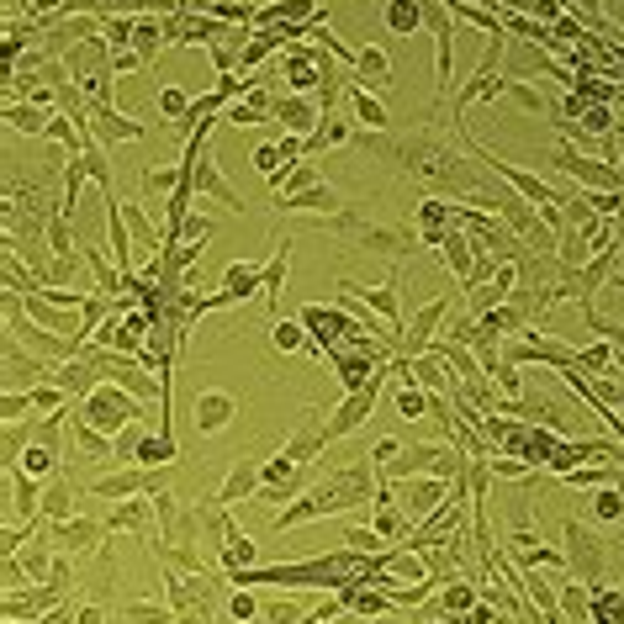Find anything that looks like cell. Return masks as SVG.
Instances as JSON below:
<instances>
[{"label": "cell", "mask_w": 624, "mask_h": 624, "mask_svg": "<svg viewBox=\"0 0 624 624\" xmlns=\"http://www.w3.org/2000/svg\"><path fill=\"white\" fill-rule=\"evenodd\" d=\"M365 498H376V482H371V466H344L334 482L323 487H307L291 508H281V524L275 529H297L302 519H318V513H344V508H360Z\"/></svg>", "instance_id": "obj_1"}, {"label": "cell", "mask_w": 624, "mask_h": 624, "mask_svg": "<svg viewBox=\"0 0 624 624\" xmlns=\"http://www.w3.org/2000/svg\"><path fill=\"white\" fill-rule=\"evenodd\" d=\"M297 318H302L307 334L318 339V344H312V355H318V360H323V355H334L344 339H355V334H360V328H355V312H339V307H302Z\"/></svg>", "instance_id": "obj_2"}, {"label": "cell", "mask_w": 624, "mask_h": 624, "mask_svg": "<svg viewBox=\"0 0 624 624\" xmlns=\"http://www.w3.org/2000/svg\"><path fill=\"white\" fill-rule=\"evenodd\" d=\"M69 75L85 85L90 106H106V101H112V75H117V69H112V59H106L101 43H85V48L69 53Z\"/></svg>", "instance_id": "obj_3"}, {"label": "cell", "mask_w": 624, "mask_h": 624, "mask_svg": "<svg viewBox=\"0 0 624 624\" xmlns=\"http://www.w3.org/2000/svg\"><path fill=\"white\" fill-rule=\"evenodd\" d=\"M80 413H85L96 429H122V424H133V418H138V402L127 397L117 381H101V387L85 397V408H80Z\"/></svg>", "instance_id": "obj_4"}, {"label": "cell", "mask_w": 624, "mask_h": 624, "mask_svg": "<svg viewBox=\"0 0 624 624\" xmlns=\"http://www.w3.org/2000/svg\"><path fill=\"white\" fill-rule=\"evenodd\" d=\"M64 593H69V587H59V582H32L27 593H22V587H11L6 603H0V614L16 619V624H22V619H27V624H38L48 609H59Z\"/></svg>", "instance_id": "obj_5"}, {"label": "cell", "mask_w": 624, "mask_h": 624, "mask_svg": "<svg viewBox=\"0 0 624 624\" xmlns=\"http://www.w3.org/2000/svg\"><path fill=\"white\" fill-rule=\"evenodd\" d=\"M381 381H387V365H381V371H376L371 381H365L360 392H350V402H344V408H339V413L323 424V439H344L350 429H360L365 418H371V408H376V392H381Z\"/></svg>", "instance_id": "obj_6"}, {"label": "cell", "mask_w": 624, "mask_h": 624, "mask_svg": "<svg viewBox=\"0 0 624 624\" xmlns=\"http://www.w3.org/2000/svg\"><path fill=\"white\" fill-rule=\"evenodd\" d=\"M164 482H170V471H164V466H143V471H112V476H101V482H90V492H96V498H133V492H154V498H159V492H164Z\"/></svg>", "instance_id": "obj_7"}, {"label": "cell", "mask_w": 624, "mask_h": 624, "mask_svg": "<svg viewBox=\"0 0 624 624\" xmlns=\"http://www.w3.org/2000/svg\"><path fill=\"white\" fill-rule=\"evenodd\" d=\"M566 561H572V572H582L587 587H598V582H603V545L587 535L577 519L566 524Z\"/></svg>", "instance_id": "obj_8"}, {"label": "cell", "mask_w": 624, "mask_h": 624, "mask_svg": "<svg viewBox=\"0 0 624 624\" xmlns=\"http://www.w3.org/2000/svg\"><path fill=\"white\" fill-rule=\"evenodd\" d=\"M482 603V582H466V577H450L439 593L429 598V614L434 619H471V609Z\"/></svg>", "instance_id": "obj_9"}, {"label": "cell", "mask_w": 624, "mask_h": 624, "mask_svg": "<svg viewBox=\"0 0 624 624\" xmlns=\"http://www.w3.org/2000/svg\"><path fill=\"white\" fill-rule=\"evenodd\" d=\"M339 603L344 614H360V619H381V614H397V603L381 593V587H371L365 577H355L350 587H339Z\"/></svg>", "instance_id": "obj_10"}, {"label": "cell", "mask_w": 624, "mask_h": 624, "mask_svg": "<svg viewBox=\"0 0 624 624\" xmlns=\"http://www.w3.org/2000/svg\"><path fill=\"white\" fill-rule=\"evenodd\" d=\"M482 159H487V170H492V175H503L508 186L519 191V196H529V201H535V207H556V201H561V191H550L540 175H529V170H513V164L492 159V154H482Z\"/></svg>", "instance_id": "obj_11"}, {"label": "cell", "mask_w": 624, "mask_h": 624, "mask_svg": "<svg viewBox=\"0 0 624 624\" xmlns=\"http://www.w3.org/2000/svg\"><path fill=\"white\" fill-rule=\"evenodd\" d=\"M371 529H376V535L387 540V545H408V535H413V529H408V513H397V508H392V487H387V482L376 487V513H371Z\"/></svg>", "instance_id": "obj_12"}, {"label": "cell", "mask_w": 624, "mask_h": 624, "mask_svg": "<svg viewBox=\"0 0 624 624\" xmlns=\"http://www.w3.org/2000/svg\"><path fill=\"white\" fill-rule=\"evenodd\" d=\"M286 80H291V90H297V96H307V90L312 85H318V90H328V85H334V80H328V64L318 59V53H286Z\"/></svg>", "instance_id": "obj_13"}, {"label": "cell", "mask_w": 624, "mask_h": 624, "mask_svg": "<svg viewBox=\"0 0 624 624\" xmlns=\"http://www.w3.org/2000/svg\"><path fill=\"white\" fill-rule=\"evenodd\" d=\"M101 535H106V524H96V519H59V524H53V545L69 550V556L101 545Z\"/></svg>", "instance_id": "obj_14"}, {"label": "cell", "mask_w": 624, "mask_h": 624, "mask_svg": "<svg viewBox=\"0 0 624 624\" xmlns=\"http://www.w3.org/2000/svg\"><path fill=\"white\" fill-rule=\"evenodd\" d=\"M53 561H59V556H48L43 545H32L27 556L6 561V593H11V587H22V577L27 582H53Z\"/></svg>", "instance_id": "obj_15"}, {"label": "cell", "mask_w": 624, "mask_h": 624, "mask_svg": "<svg viewBox=\"0 0 624 624\" xmlns=\"http://www.w3.org/2000/svg\"><path fill=\"white\" fill-rule=\"evenodd\" d=\"M439 318H445V302H429L424 312H418V318H413L408 328H402V355H408V360H418V355H424V344L434 339Z\"/></svg>", "instance_id": "obj_16"}, {"label": "cell", "mask_w": 624, "mask_h": 624, "mask_svg": "<svg viewBox=\"0 0 624 624\" xmlns=\"http://www.w3.org/2000/svg\"><path fill=\"white\" fill-rule=\"evenodd\" d=\"M556 164H561L566 175H577L582 186H624L619 170H609V164H593V159H582V154H572V149H561Z\"/></svg>", "instance_id": "obj_17"}, {"label": "cell", "mask_w": 624, "mask_h": 624, "mask_svg": "<svg viewBox=\"0 0 624 624\" xmlns=\"http://www.w3.org/2000/svg\"><path fill=\"white\" fill-rule=\"evenodd\" d=\"M260 487H265L260 466H254V461H238V466L228 471V482L217 487V508H233L238 498H249V492H260Z\"/></svg>", "instance_id": "obj_18"}, {"label": "cell", "mask_w": 624, "mask_h": 624, "mask_svg": "<svg viewBox=\"0 0 624 624\" xmlns=\"http://www.w3.org/2000/svg\"><path fill=\"white\" fill-rule=\"evenodd\" d=\"M233 408H238V402H233L228 392H207V397H196V429H201V434H217V429H223L228 418H233Z\"/></svg>", "instance_id": "obj_19"}, {"label": "cell", "mask_w": 624, "mask_h": 624, "mask_svg": "<svg viewBox=\"0 0 624 624\" xmlns=\"http://www.w3.org/2000/svg\"><path fill=\"white\" fill-rule=\"evenodd\" d=\"M355 291V286H350ZM355 297L365 302V307H376L381 318H387L392 328H397V339H402V312H397V275H387L381 286H371V291H355Z\"/></svg>", "instance_id": "obj_20"}, {"label": "cell", "mask_w": 624, "mask_h": 624, "mask_svg": "<svg viewBox=\"0 0 624 624\" xmlns=\"http://www.w3.org/2000/svg\"><path fill=\"white\" fill-rule=\"evenodd\" d=\"M275 207H281V212H328V217H334V212H339V196L328 191V180H318L312 191H302V196H281Z\"/></svg>", "instance_id": "obj_21"}, {"label": "cell", "mask_w": 624, "mask_h": 624, "mask_svg": "<svg viewBox=\"0 0 624 624\" xmlns=\"http://www.w3.org/2000/svg\"><path fill=\"white\" fill-rule=\"evenodd\" d=\"M434 461H439L434 445H408V450H402L397 461H392V476H387V482H413L418 471H434Z\"/></svg>", "instance_id": "obj_22"}, {"label": "cell", "mask_w": 624, "mask_h": 624, "mask_svg": "<svg viewBox=\"0 0 624 624\" xmlns=\"http://www.w3.org/2000/svg\"><path fill=\"white\" fill-rule=\"evenodd\" d=\"M450 487H455V482H445V476H424V482H413V487H408V508L429 519V513L450 498Z\"/></svg>", "instance_id": "obj_23"}, {"label": "cell", "mask_w": 624, "mask_h": 624, "mask_svg": "<svg viewBox=\"0 0 624 624\" xmlns=\"http://www.w3.org/2000/svg\"><path fill=\"white\" fill-rule=\"evenodd\" d=\"M587 624H624V587H593Z\"/></svg>", "instance_id": "obj_24"}, {"label": "cell", "mask_w": 624, "mask_h": 624, "mask_svg": "<svg viewBox=\"0 0 624 624\" xmlns=\"http://www.w3.org/2000/svg\"><path fill=\"white\" fill-rule=\"evenodd\" d=\"M318 112L323 106L318 101H307V96H291V101H275V117H281L286 127H291V138H302L312 122H318Z\"/></svg>", "instance_id": "obj_25"}, {"label": "cell", "mask_w": 624, "mask_h": 624, "mask_svg": "<svg viewBox=\"0 0 624 624\" xmlns=\"http://www.w3.org/2000/svg\"><path fill=\"white\" fill-rule=\"evenodd\" d=\"M90 122H96V133H101V138H122V143L143 138V127H138V122H127V117H117L112 106H90Z\"/></svg>", "instance_id": "obj_26"}, {"label": "cell", "mask_w": 624, "mask_h": 624, "mask_svg": "<svg viewBox=\"0 0 624 624\" xmlns=\"http://www.w3.org/2000/svg\"><path fill=\"white\" fill-rule=\"evenodd\" d=\"M133 461H143V466H170L175 461V439L170 434H149V439H138V450H133Z\"/></svg>", "instance_id": "obj_27"}, {"label": "cell", "mask_w": 624, "mask_h": 624, "mask_svg": "<svg viewBox=\"0 0 624 624\" xmlns=\"http://www.w3.org/2000/svg\"><path fill=\"white\" fill-rule=\"evenodd\" d=\"M122 624H180V609H170V603H127Z\"/></svg>", "instance_id": "obj_28"}, {"label": "cell", "mask_w": 624, "mask_h": 624, "mask_svg": "<svg viewBox=\"0 0 624 624\" xmlns=\"http://www.w3.org/2000/svg\"><path fill=\"white\" fill-rule=\"evenodd\" d=\"M350 106H355V117H360L365 127H371V133H381V127H387V106H381L365 85H355V90H350Z\"/></svg>", "instance_id": "obj_29"}, {"label": "cell", "mask_w": 624, "mask_h": 624, "mask_svg": "<svg viewBox=\"0 0 624 624\" xmlns=\"http://www.w3.org/2000/svg\"><path fill=\"white\" fill-rule=\"evenodd\" d=\"M387 27L402 32V38H408L413 27H424V0H392V6H387Z\"/></svg>", "instance_id": "obj_30"}, {"label": "cell", "mask_w": 624, "mask_h": 624, "mask_svg": "<svg viewBox=\"0 0 624 624\" xmlns=\"http://www.w3.org/2000/svg\"><path fill=\"white\" fill-rule=\"evenodd\" d=\"M260 281H265V270H260V265H233V270H228L223 297H228V302H238V297H249V291L260 286Z\"/></svg>", "instance_id": "obj_31"}, {"label": "cell", "mask_w": 624, "mask_h": 624, "mask_svg": "<svg viewBox=\"0 0 624 624\" xmlns=\"http://www.w3.org/2000/svg\"><path fill=\"white\" fill-rule=\"evenodd\" d=\"M587 603H593V587L587 582H566L561 587V614L566 619H587Z\"/></svg>", "instance_id": "obj_32"}, {"label": "cell", "mask_w": 624, "mask_h": 624, "mask_svg": "<svg viewBox=\"0 0 624 624\" xmlns=\"http://www.w3.org/2000/svg\"><path fill=\"white\" fill-rule=\"evenodd\" d=\"M122 217H127V233H133L138 244H164V233H154V217L143 207H122Z\"/></svg>", "instance_id": "obj_33"}, {"label": "cell", "mask_w": 624, "mask_h": 624, "mask_svg": "<svg viewBox=\"0 0 624 624\" xmlns=\"http://www.w3.org/2000/svg\"><path fill=\"white\" fill-rule=\"evenodd\" d=\"M434 408V392H418V387H408V381H402V392H397V413L402 418H424Z\"/></svg>", "instance_id": "obj_34"}, {"label": "cell", "mask_w": 624, "mask_h": 624, "mask_svg": "<svg viewBox=\"0 0 624 624\" xmlns=\"http://www.w3.org/2000/svg\"><path fill=\"white\" fill-rule=\"evenodd\" d=\"M265 117H275V101L265 96V90H254L249 106H233L228 112V122H265Z\"/></svg>", "instance_id": "obj_35"}, {"label": "cell", "mask_w": 624, "mask_h": 624, "mask_svg": "<svg viewBox=\"0 0 624 624\" xmlns=\"http://www.w3.org/2000/svg\"><path fill=\"white\" fill-rule=\"evenodd\" d=\"M217 566H223V572H244V566H254V540H244V535L228 540V545H223V561H217Z\"/></svg>", "instance_id": "obj_36"}, {"label": "cell", "mask_w": 624, "mask_h": 624, "mask_svg": "<svg viewBox=\"0 0 624 624\" xmlns=\"http://www.w3.org/2000/svg\"><path fill=\"white\" fill-rule=\"evenodd\" d=\"M106 529H149V503H122L112 519H106Z\"/></svg>", "instance_id": "obj_37"}, {"label": "cell", "mask_w": 624, "mask_h": 624, "mask_svg": "<svg viewBox=\"0 0 624 624\" xmlns=\"http://www.w3.org/2000/svg\"><path fill=\"white\" fill-rule=\"evenodd\" d=\"M6 122L27 127V133H48V117L38 112V106H6Z\"/></svg>", "instance_id": "obj_38"}, {"label": "cell", "mask_w": 624, "mask_h": 624, "mask_svg": "<svg viewBox=\"0 0 624 624\" xmlns=\"http://www.w3.org/2000/svg\"><path fill=\"white\" fill-rule=\"evenodd\" d=\"M281 275H286V244L275 249V260L265 265V291H270V307H281Z\"/></svg>", "instance_id": "obj_39"}, {"label": "cell", "mask_w": 624, "mask_h": 624, "mask_svg": "<svg viewBox=\"0 0 624 624\" xmlns=\"http://www.w3.org/2000/svg\"><path fill=\"white\" fill-rule=\"evenodd\" d=\"M48 238H53V254H69V249H75V228H69V217H64V212L48 223Z\"/></svg>", "instance_id": "obj_40"}, {"label": "cell", "mask_w": 624, "mask_h": 624, "mask_svg": "<svg viewBox=\"0 0 624 624\" xmlns=\"http://www.w3.org/2000/svg\"><path fill=\"white\" fill-rule=\"evenodd\" d=\"M318 143H323V149H339V143H350V127L328 117V122H318ZM318 143H312V149H318Z\"/></svg>", "instance_id": "obj_41"}, {"label": "cell", "mask_w": 624, "mask_h": 624, "mask_svg": "<svg viewBox=\"0 0 624 624\" xmlns=\"http://www.w3.org/2000/svg\"><path fill=\"white\" fill-rule=\"evenodd\" d=\"M64 387H38V392H32V413H59L64 408Z\"/></svg>", "instance_id": "obj_42"}, {"label": "cell", "mask_w": 624, "mask_h": 624, "mask_svg": "<svg viewBox=\"0 0 624 624\" xmlns=\"http://www.w3.org/2000/svg\"><path fill=\"white\" fill-rule=\"evenodd\" d=\"M228 614H233L238 624H244V619H254V614H260V603H254V593H249V587H238V593L228 598Z\"/></svg>", "instance_id": "obj_43"}, {"label": "cell", "mask_w": 624, "mask_h": 624, "mask_svg": "<svg viewBox=\"0 0 624 624\" xmlns=\"http://www.w3.org/2000/svg\"><path fill=\"white\" fill-rule=\"evenodd\" d=\"M302 334H307L302 318L297 323H275V350H302Z\"/></svg>", "instance_id": "obj_44"}, {"label": "cell", "mask_w": 624, "mask_h": 624, "mask_svg": "<svg viewBox=\"0 0 624 624\" xmlns=\"http://www.w3.org/2000/svg\"><path fill=\"white\" fill-rule=\"evenodd\" d=\"M0 413H6V424H22V413H32V397H22V392H6V402H0Z\"/></svg>", "instance_id": "obj_45"}, {"label": "cell", "mask_w": 624, "mask_h": 624, "mask_svg": "<svg viewBox=\"0 0 624 624\" xmlns=\"http://www.w3.org/2000/svg\"><path fill=\"white\" fill-rule=\"evenodd\" d=\"M159 106H164V117H186V112H191L186 90H164V96H159Z\"/></svg>", "instance_id": "obj_46"}, {"label": "cell", "mask_w": 624, "mask_h": 624, "mask_svg": "<svg viewBox=\"0 0 624 624\" xmlns=\"http://www.w3.org/2000/svg\"><path fill=\"white\" fill-rule=\"evenodd\" d=\"M265 619H270V624H297V603H291V598H275L270 609H265Z\"/></svg>", "instance_id": "obj_47"}, {"label": "cell", "mask_w": 624, "mask_h": 624, "mask_svg": "<svg viewBox=\"0 0 624 624\" xmlns=\"http://www.w3.org/2000/svg\"><path fill=\"white\" fill-rule=\"evenodd\" d=\"M355 64H360V69H371V75H387V69H392V64H387V53H381V48H365V53H355Z\"/></svg>", "instance_id": "obj_48"}, {"label": "cell", "mask_w": 624, "mask_h": 624, "mask_svg": "<svg viewBox=\"0 0 624 624\" xmlns=\"http://www.w3.org/2000/svg\"><path fill=\"white\" fill-rule=\"evenodd\" d=\"M508 96L519 101V106H529V112H545V101H540V96H535V90H529V85H519V80H508Z\"/></svg>", "instance_id": "obj_49"}, {"label": "cell", "mask_w": 624, "mask_h": 624, "mask_svg": "<svg viewBox=\"0 0 624 624\" xmlns=\"http://www.w3.org/2000/svg\"><path fill=\"white\" fill-rule=\"evenodd\" d=\"M180 624H212V598L191 603V609H180Z\"/></svg>", "instance_id": "obj_50"}, {"label": "cell", "mask_w": 624, "mask_h": 624, "mask_svg": "<svg viewBox=\"0 0 624 624\" xmlns=\"http://www.w3.org/2000/svg\"><path fill=\"white\" fill-rule=\"evenodd\" d=\"M619 508H624V492H603V498H598V519H619Z\"/></svg>", "instance_id": "obj_51"}, {"label": "cell", "mask_w": 624, "mask_h": 624, "mask_svg": "<svg viewBox=\"0 0 624 624\" xmlns=\"http://www.w3.org/2000/svg\"><path fill=\"white\" fill-rule=\"evenodd\" d=\"M75 624H106V609H101V603H80V619Z\"/></svg>", "instance_id": "obj_52"}, {"label": "cell", "mask_w": 624, "mask_h": 624, "mask_svg": "<svg viewBox=\"0 0 624 624\" xmlns=\"http://www.w3.org/2000/svg\"><path fill=\"white\" fill-rule=\"evenodd\" d=\"M149 48H159V32L149 22H138V53H149Z\"/></svg>", "instance_id": "obj_53"}, {"label": "cell", "mask_w": 624, "mask_h": 624, "mask_svg": "<svg viewBox=\"0 0 624 624\" xmlns=\"http://www.w3.org/2000/svg\"><path fill=\"white\" fill-rule=\"evenodd\" d=\"M38 6H43V11H48V6H59V0H38Z\"/></svg>", "instance_id": "obj_54"}, {"label": "cell", "mask_w": 624, "mask_h": 624, "mask_svg": "<svg viewBox=\"0 0 624 624\" xmlns=\"http://www.w3.org/2000/svg\"><path fill=\"white\" fill-rule=\"evenodd\" d=\"M323 624H344V619H323Z\"/></svg>", "instance_id": "obj_55"}]
</instances>
